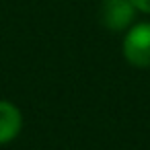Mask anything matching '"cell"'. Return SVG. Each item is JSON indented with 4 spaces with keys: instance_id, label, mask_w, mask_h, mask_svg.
Instances as JSON below:
<instances>
[{
    "instance_id": "cell-1",
    "label": "cell",
    "mask_w": 150,
    "mask_h": 150,
    "mask_svg": "<svg viewBox=\"0 0 150 150\" xmlns=\"http://www.w3.org/2000/svg\"><path fill=\"white\" fill-rule=\"evenodd\" d=\"M121 54L134 68H150V21H136L121 39Z\"/></svg>"
},
{
    "instance_id": "cell-2",
    "label": "cell",
    "mask_w": 150,
    "mask_h": 150,
    "mask_svg": "<svg viewBox=\"0 0 150 150\" xmlns=\"http://www.w3.org/2000/svg\"><path fill=\"white\" fill-rule=\"evenodd\" d=\"M136 6L132 0H103L99 6V21L113 33H125L136 23Z\"/></svg>"
},
{
    "instance_id": "cell-3",
    "label": "cell",
    "mask_w": 150,
    "mask_h": 150,
    "mask_svg": "<svg viewBox=\"0 0 150 150\" xmlns=\"http://www.w3.org/2000/svg\"><path fill=\"white\" fill-rule=\"evenodd\" d=\"M21 129H23L21 109L6 99H0V146L17 140Z\"/></svg>"
},
{
    "instance_id": "cell-4",
    "label": "cell",
    "mask_w": 150,
    "mask_h": 150,
    "mask_svg": "<svg viewBox=\"0 0 150 150\" xmlns=\"http://www.w3.org/2000/svg\"><path fill=\"white\" fill-rule=\"evenodd\" d=\"M132 4L136 6V11H138V13L150 15V0H132Z\"/></svg>"
}]
</instances>
